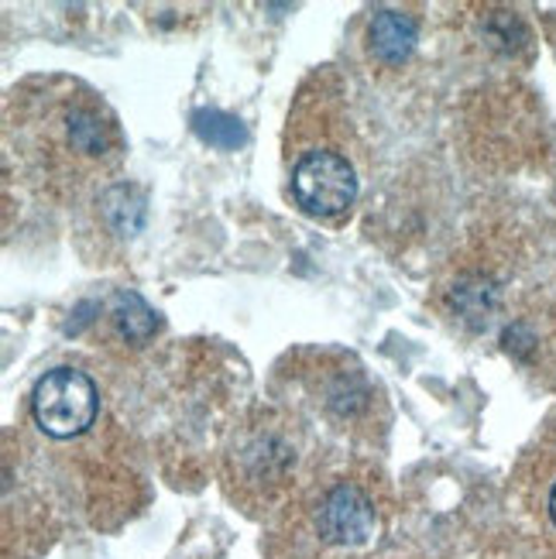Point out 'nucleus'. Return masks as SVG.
I'll list each match as a JSON object with an SVG mask.
<instances>
[{
	"instance_id": "1",
	"label": "nucleus",
	"mask_w": 556,
	"mask_h": 559,
	"mask_svg": "<svg viewBox=\"0 0 556 559\" xmlns=\"http://www.w3.org/2000/svg\"><path fill=\"white\" fill-rule=\"evenodd\" d=\"M8 155L35 189L52 200H76L114 179L128 141L100 93L69 76L17 86L8 100Z\"/></svg>"
},
{
	"instance_id": "2",
	"label": "nucleus",
	"mask_w": 556,
	"mask_h": 559,
	"mask_svg": "<svg viewBox=\"0 0 556 559\" xmlns=\"http://www.w3.org/2000/svg\"><path fill=\"white\" fill-rule=\"evenodd\" d=\"M32 412L42 432L56 436V440H72L93 426L96 412H100V395L83 371L56 368L35 384Z\"/></svg>"
},
{
	"instance_id": "3",
	"label": "nucleus",
	"mask_w": 556,
	"mask_h": 559,
	"mask_svg": "<svg viewBox=\"0 0 556 559\" xmlns=\"http://www.w3.org/2000/svg\"><path fill=\"white\" fill-rule=\"evenodd\" d=\"M293 197L309 216L336 221L357 200L354 165L333 148H309L293 165Z\"/></svg>"
},
{
	"instance_id": "4",
	"label": "nucleus",
	"mask_w": 556,
	"mask_h": 559,
	"mask_svg": "<svg viewBox=\"0 0 556 559\" xmlns=\"http://www.w3.org/2000/svg\"><path fill=\"white\" fill-rule=\"evenodd\" d=\"M317 528L330 546H365L375 536V504L357 484H333L323 495Z\"/></svg>"
},
{
	"instance_id": "5",
	"label": "nucleus",
	"mask_w": 556,
	"mask_h": 559,
	"mask_svg": "<svg viewBox=\"0 0 556 559\" xmlns=\"http://www.w3.org/2000/svg\"><path fill=\"white\" fill-rule=\"evenodd\" d=\"M416 38H419V24L405 11L381 8V11H375V17L368 24L371 56L385 66H395V62L409 59V52L416 48Z\"/></svg>"
},
{
	"instance_id": "6",
	"label": "nucleus",
	"mask_w": 556,
	"mask_h": 559,
	"mask_svg": "<svg viewBox=\"0 0 556 559\" xmlns=\"http://www.w3.org/2000/svg\"><path fill=\"white\" fill-rule=\"evenodd\" d=\"M114 323H117L120 336L131 340V344H149V340L155 336V330H158L155 312L144 306V299L134 296V292H117Z\"/></svg>"
},
{
	"instance_id": "7",
	"label": "nucleus",
	"mask_w": 556,
	"mask_h": 559,
	"mask_svg": "<svg viewBox=\"0 0 556 559\" xmlns=\"http://www.w3.org/2000/svg\"><path fill=\"white\" fill-rule=\"evenodd\" d=\"M192 131H197L206 144L213 148H240L248 141V131L237 117L224 114V110H197L192 114Z\"/></svg>"
},
{
	"instance_id": "8",
	"label": "nucleus",
	"mask_w": 556,
	"mask_h": 559,
	"mask_svg": "<svg viewBox=\"0 0 556 559\" xmlns=\"http://www.w3.org/2000/svg\"><path fill=\"white\" fill-rule=\"evenodd\" d=\"M549 519L556 525V484H553V491H549Z\"/></svg>"
}]
</instances>
